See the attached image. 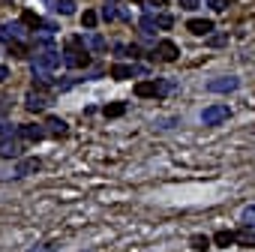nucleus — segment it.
<instances>
[{"instance_id": "nucleus-1", "label": "nucleus", "mask_w": 255, "mask_h": 252, "mask_svg": "<svg viewBox=\"0 0 255 252\" xmlns=\"http://www.w3.org/2000/svg\"><path fill=\"white\" fill-rule=\"evenodd\" d=\"M81 42H84V36H72V39L66 42L63 63H66V66H72V69H81V66H87V63H90V54H87V48H84V51L78 48Z\"/></svg>"}, {"instance_id": "nucleus-2", "label": "nucleus", "mask_w": 255, "mask_h": 252, "mask_svg": "<svg viewBox=\"0 0 255 252\" xmlns=\"http://www.w3.org/2000/svg\"><path fill=\"white\" fill-rule=\"evenodd\" d=\"M228 105H207L204 111H201V123L204 126H219V123H225L228 120Z\"/></svg>"}, {"instance_id": "nucleus-3", "label": "nucleus", "mask_w": 255, "mask_h": 252, "mask_svg": "<svg viewBox=\"0 0 255 252\" xmlns=\"http://www.w3.org/2000/svg\"><path fill=\"white\" fill-rule=\"evenodd\" d=\"M237 87H240V78H234V75H222V78L207 81V90L210 93H234Z\"/></svg>"}, {"instance_id": "nucleus-4", "label": "nucleus", "mask_w": 255, "mask_h": 252, "mask_svg": "<svg viewBox=\"0 0 255 252\" xmlns=\"http://www.w3.org/2000/svg\"><path fill=\"white\" fill-rule=\"evenodd\" d=\"M168 90H171V84H159V81H141V84H135V96H141V99L162 96V93H168Z\"/></svg>"}, {"instance_id": "nucleus-5", "label": "nucleus", "mask_w": 255, "mask_h": 252, "mask_svg": "<svg viewBox=\"0 0 255 252\" xmlns=\"http://www.w3.org/2000/svg\"><path fill=\"white\" fill-rule=\"evenodd\" d=\"M36 66H42V69H57L60 63H63V54L60 51H54V48H45V51H39L36 54V60H33Z\"/></svg>"}, {"instance_id": "nucleus-6", "label": "nucleus", "mask_w": 255, "mask_h": 252, "mask_svg": "<svg viewBox=\"0 0 255 252\" xmlns=\"http://www.w3.org/2000/svg\"><path fill=\"white\" fill-rule=\"evenodd\" d=\"M159 54V60H165V63H171V60H177V54H180V48L171 42V39H159L156 42V48H153V57Z\"/></svg>"}, {"instance_id": "nucleus-7", "label": "nucleus", "mask_w": 255, "mask_h": 252, "mask_svg": "<svg viewBox=\"0 0 255 252\" xmlns=\"http://www.w3.org/2000/svg\"><path fill=\"white\" fill-rule=\"evenodd\" d=\"M186 30L195 33V36H210L213 33V21H207V18H189L186 21Z\"/></svg>"}, {"instance_id": "nucleus-8", "label": "nucleus", "mask_w": 255, "mask_h": 252, "mask_svg": "<svg viewBox=\"0 0 255 252\" xmlns=\"http://www.w3.org/2000/svg\"><path fill=\"white\" fill-rule=\"evenodd\" d=\"M18 135H21L24 141H42V138H45V129H42V126L27 123V126H18Z\"/></svg>"}, {"instance_id": "nucleus-9", "label": "nucleus", "mask_w": 255, "mask_h": 252, "mask_svg": "<svg viewBox=\"0 0 255 252\" xmlns=\"http://www.w3.org/2000/svg\"><path fill=\"white\" fill-rule=\"evenodd\" d=\"M24 105H27V111H45L48 108V99L42 96V93H27V99H24Z\"/></svg>"}, {"instance_id": "nucleus-10", "label": "nucleus", "mask_w": 255, "mask_h": 252, "mask_svg": "<svg viewBox=\"0 0 255 252\" xmlns=\"http://www.w3.org/2000/svg\"><path fill=\"white\" fill-rule=\"evenodd\" d=\"M135 72H141V69H135V66H126V63H114V66H111V78H117V81H123V78H132Z\"/></svg>"}, {"instance_id": "nucleus-11", "label": "nucleus", "mask_w": 255, "mask_h": 252, "mask_svg": "<svg viewBox=\"0 0 255 252\" xmlns=\"http://www.w3.org/2000/svg\"><path fill=\"white\" fill-rule=\"evenodd\" d=\"M39 165H42V162H39L36 156H33V159H21V162H18V168H15V177L33 174V171H39Z\"/></svg>"}, {"instance_id": "nucleus-12", "label": "nucleus", "mask_w": 255, "mask_h": 252, "mask_svg": "<svg viewBox=\"0 0 255 252\" xmlns=\"http://www.w3.org/2000/svg\"><path fill=\"white\" fill-rule=\"evenodd\" d=\"M0 156L18 159V156H21V144H18V141H0Z\"/></svg>"}, {"instance_id": "nucleus-13", "label": "nucleus", "mask_w": 255, "mask_h": 252, "mask_svg": "<svg viewBox=\"0 0 255 252\" xmlns=\"http://www.w3.org/2000/svg\"><path fill=\"white\" fill-rule=\"evenodd\" d=\"M45 126H48V132H51V135H57V138H60V135H66V120H60V117H48V123H45Z\"/></svg>"}, {"instance_id": "nucleus-14", "label": "nucleus", "mask_w": 255, "mask_h": 252, "mask_svg": "<svg viewBox=\"0 0 255 252\" xmlns=\"http://www.w3.org/2000/svg\"><path fill=\"white\" fill-rule=\"evenodd\" d=\"M21 24H24V27H30V30L45 27V24H42V18H39L36 12H30V9H24V12H21Z\"/></svg>"}, {"instance_id": "nucleus-15", "label": "nucleus", "mask_w": 255, "mask_h": 252, "mask_svg": "<svg viewBox=\"0 0 255 252\" xmlns=\"http://www.w3.org/2000/svg\"><path fill=\"white\" fill-rule=\"evenodd\" d=\"M234 240H237V234H234V231H228V228H222V231H216V234H213V243H216V246H231Z\"/></svg>"}, {"instance_id": "nucleus-16", "label": "nucleus", "mask_w": 255, "mask_h": 252, "mask_svg": "<svg viewBox=\"0 0 255 252\" xmlns=\"http://www.w3.org/2000/svg\"><path fill=\"white\" fill-rule=\"evenodd\" d=\"M240 225L243 228H255V204H246L240 210Z\"/></svg>"}, {"instance_id": "nucleus-17", "label": "nucleus", "mask_w": 255, "mask_h": 252, "mask_svg": "<svg viewBox=\"0 0 255 252\" xmlns=\"http://www.w3.org/2000/svg\"><path fill=\"white\" fill-rule=\"evenodd\" d=\"M6 45H9V54H12V57H27V45H24V42L12 39V42H6Z\"/></svg>"}, {"instance_id": "nucleus-18", "label": "nucleus", "mask_w": 255, "mask_h": 252, "mask_svg": "<svg viewBox=\"0 0 255 252\" xmlns=\"http://www.w3.org/2000/svg\"><path fill=\"white\" fill-rule=\"evenodd\" d=\"M54 12H60V15H72V12H75V3H72V0H57V3H54Z\"/></svg>"}, {"instance_id": "nucleus-19", "label": "nucleus", "mask_w": 255, "mask_h": 252, "mask_svg": "<svg viewBox=\"0 0 255 252\" xmlns=\"http://www.w3.org/2000/svg\"><path fill=\"white\" fill-rule=\"evenodd\" d=\"M96 21H99V15H96L93 9H84V15H81V24H84L87 30H93V27H96Z\"/></svg>"}, {"instance_id": "nucleus-20", "label": "nucleus", "mask_w": 255, "mask_h": 252, "mask_svg": "<svg viewBox=\"0 0 255 252\" xmlns=\"http://www.w3.org/2000/svg\"><path fill=\"white\" fill-rule=\"evenodd\" d=\"M126 111V102H111V105H105V117H120Z\"/></svg>"}, {"instance_id": "nucleus-21", "label": "nucleus", "mask_w": 255, "mask_h": 252, "mask_svg": "<svg viewBox=\"0 0 255 252\" xmlns=\"http://www.w3.org/2000/svg\"><path fill=\"white\" fill-rule=\"evenodd\" d=\"M210 243H213L210 237H201V234H195V237H192V246H195L198 252H207V249H210Z\"/></svg>"}, {"instance_id": "nucleus-22", "label": "nucleus", "mask_w": 255, "mask_h": 252, "mask_svg": "<svg viewBox=\"0 0 255 252\" xmlns=\"http://www.w3.org/2000/svg\"><path fill=\"white\" fill-rule=\"evenodd\" d=\"M156 27H159V24H156L153 15H144V18H141V33H153Z\"/></svg>"}, {"instance_id": "nucleus-23", "label": "nucleus", "mask_w": 255, "mask_h": 252, "mask_svg": "<svg viewBox=\"0 0 255 252\" xmlns=\"http://www.w3.org/2000/svg\"><path fill=\"white\" fill-rule=\"evenodd\" d=\"M87 45H90L93 51H102V48H105V39H102L99 33H90V36H87Z\"/></svg>"}, {"instance_id": "nucleus-24", "label": "nucleus", "mask_w": 255, "mask_h": 252, "mask_svg": "<svg viewBox=\"0 0 255 252\" xmlns=\"http://www.w3.org/2000/svg\"><path fill=\"white\" fill-rule=\"evenodd\" d=\"M180 3V9H186V12H195L198 6H201V0H177Z\"/></svg>"}, {"instance_id": "nucleus-25", "label": "nucleus", "mask_w": 255, "mask_h": 252, "mask_svg": "<svg viewBox=\"0 0 255 252\" xmlns=\"http://www.w3.org/2000/svg\"><path fill=\"white\" fill-rule=\"evenodd\" d=\"M114 15H117V9H114V3H105V6H102V18H105V21H111Z\"/></svg>"}, {"instance_id": "nucleus-26", "label": "nucleus", "mask_w": 255, "mask_h": 252, "mask_svg": "<svg viewBox=\"0 0 255 252\" xmlns=\"http://www.w3.org/2000/svg\"><path fill=\"white\" fill-rule=\"evenodd\" d=\"M12 132H18V129H12L9 123H0V138H9Z\"/></svg>"}, {"instance_id": "nucleus-27", "label": "nucleus", "mask_w": 255, "mask_h": 252, "mask_svg": "<svg viewBox=\"0 0 255 252\" xmlns=\"http://www.w3.org/2000/svg\"><path fill=\"white\" fill-rule=\"evenodd\" d=\"M207 3H210V9H216V12H222V9L228 6V0H207Z\"/></svg>"}, {"instance_id": "nucleus-28", "label": "nucleus", "mask_w": 255, "mask_h": 252, "mask_svg": "<svg viewBox=\"0 0 255 252\" xmlns=\"http://www.w3.org/2000/svg\"><path fill=\"white\" fill-rule=\"evenodd\" d=\"M0 39H3V42H12V36H9V27H6V24H0Z\"/></svg>"}, {"instance_id": "nucleus-29", "label": "nucleus", "mask_w": 255, "mask_h": 252, "mask_svg": "<svg viewBox=\"0 0 255 252\" xmlns=\"http://www.w3.org/2000/svg\"><path fill=\"white\" fill-rule=\"evenodd\" d=\"M156 24H159V27H171V15H159Z\"/></svg>"}, {"instance_id": "nucleus-30", "label": "nucleus", "mask_w": 255, "mask_h": 252, "mask_svg": "<svg viewBox=\"0 0 255 252\" xmlns=\"http://www.w3.org/2000/svg\"><path fill=\"white\" fill-rule=\"evenodd\" d=\"M27 252H54V243H48V246H39V249H27Z\"/></svg>"}, {"instance_id": "nucleus-31", "label": "nucleus", "mask_w": 255, "mask_h": 252, "mask_svg": "<svg viewBox=\"0 0 255 252\" xmlns=\"http://www.w3.org/2000/svg\"><path fill=\"white\" fill-rule=\"evenodd\" d=\"M6 111H9V102H6V99H0V114H6Z\"/></svg>"}, {"instance_id": "nucleus-32", "label": "nucleus", "mask_w": 255, "mask_h": 252, "mask_svg": "<svg viewBox=\"0 0 255 252\" xmlns=\"http://www.w3.org/2000/svg\"><path fill=\"white\" fill-rule=\"evenodd\" d=\"M6 78H9V69H6V66H0V81H6Z\"/></svg>"}, {"instance_id": "nucleus-33", "label": "nucleus", "mask_w": 255, "mask_h": 252, "mask_svg": "<svg viewBox=\"0 0 255 252\" xmlns=\"http://www.w3.org/2000/svg\"><path fill=\"white\" fill-rule=\"evenodd\" d=\"M153 6H165L162 0H147V9H153Z\"/></svg>"}]
</instances>
